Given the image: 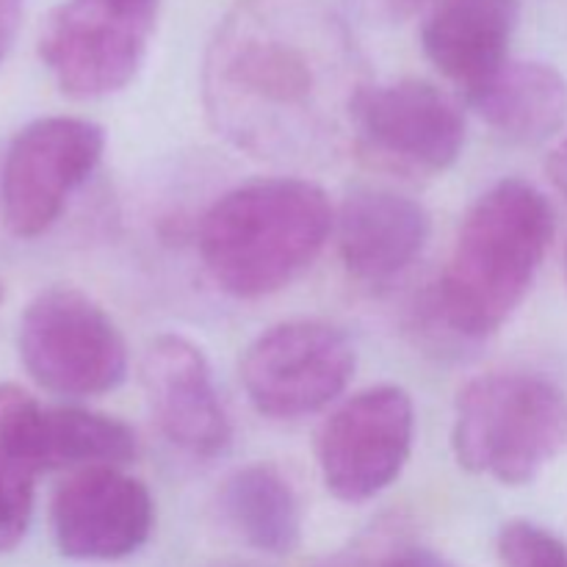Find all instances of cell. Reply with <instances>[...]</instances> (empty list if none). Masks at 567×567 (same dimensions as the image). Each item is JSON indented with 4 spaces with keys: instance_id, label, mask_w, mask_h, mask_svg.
<instances>
[{
    "instance_id": "cell-15",
    "label": "cell",
    "mask_w": 567,
    "mask_h": 567,
    "mask_svg": "<svg viewBox=\"0 0 567 567\" xmlns=\"http://www.w3.org/2000/svg\"><path fill=\"white\" fill-rule=\"evenodd\" d=\"M465 100L493 133L524 147L548 142L567 120V81L543 61H507Z\"/></svg>"
},
{
    "instance_id": "cell-19",
    "label": "cell",
    "mask_w": 567,
    "mask_h": 567,
    "mask_svg": "<svg viewBox=\"0 0 567 567\" xmlns=\"http://www.w3.org/2000/svg\"><path fill=\"white\" fill-rule=\"evenodd\" d=\"M504 567H567V546L532 520H509L498 532Z\"/></svg>"
},
{
    "instance_id": "cell-22",
    "label": "cell",
    "mask_w": 567,
    "mask_h": 567,
    "mask_svg": "<svg viewBox=\"0 0 567 567\" xmlns=\"http://www.w3.org/2000/svg\"><path fill=\"white\" fill-rule=\"evenodd\" d=\"M546 172H548V181L554 183V188L567 197V136L557 144V147H554V153L548 155Z\"/></svg>"
},
{
    "instance_id": "cell-1",
    "label": "cell",
    "mask_w": 567,
    "mask_h": 567,
    "mask_svg": "<svg viewBox=\"0 0 567 567\" xmlns=\"http://www.w3.org/2000/svg\"><path fill=\"white\" fill-rule=\"evenodd\" d=\"M365 86L363 55L327 0H238L205 50V114L255 158L330 150Z\"/></svg>"
},
{
    "instance_id": "cell-10",
    "label": "cell",
    "mask_w": 567,
    "mask_h": 567,
    "mask_svg": "<svg viewBox=\"0 0 567 567\" xmlns=\"http://www.w3.org/2000/svg\"><path fill=\"white\" fill-rule=\"evenodd\" d=\"M352 131L371 153L415 172H446L465 147L460 105L415 78L382 86L369 83L354 103Z\"/></svg>"
},
{
    "instance_id": "cell-13",
    "label": "cell",
    "mask_w": 567,
    "mask_h": 567,
    "mask_svg": "<svg viewBox=\"0 0 567 567\" xmlns=\"http://www.w3.org/2000/svg\"><path fill=\"white\" fill-rule=\"evenodd\" d=\"M332 233L343 266L354 280L388 286L424 252L430 214L408 194L363 186L347 194Z\"/></svg>"
},
{
    "instance_id": "cell-12",
    "label": "cell",
    "mask_w": 567,
    "mask_h": 567,
    "mask_svg": "<svg viewBox=\"0 0 567 567\" xmlns=\"http://www.w3.org/2000/svg\"><path fill=\"white\" fill-rule=\"evenodd\" d=\"M142 385L166 441L192 457H219L233 430L203 349L183 336H161L142 358Z\"/></svg>"
},
{
    "instance_id": "cell-21",
    "label": "cell",
    "mask_w": 567,
    "mask_h": 567,
    "mask_svg": "<svg viewBox=\"0 0 567 567\" xmlns=\"http://www.w3.org/2000/svg\"><path fill=\"white\" fill-rule=\"evenodd\" d=\"M380 567H446L441 557H435L426 548H399L391 557L382 559Z\"/></svg>"
},
{
    "instance_id": "cell-11",
    "label": "cell",
    "mask_w": 567,
    "mask_h": 567,
    "mask_svg": "<svg viewBox=\"0 0 567 567\" xmlns=\"http://www.w3.org/2000/svg\"><path fill=\"white\" fill-rule=\"evenodd\" d=\"M153 526V496L122 468L75 471L55 491L50 507L55 548L78 563L131 557L150 540Z\"/></svg>"
},
{
    "instance_id": "cell-25",
    "label": "cell",
    "mask_w": 567,
    "mask_h": 567,
    "mask_svg": "<svg viewBox=\"0 0 567 567\" xmlns=\"http://www.w3.org/2000/svg\"><path fill=\"white\" fill-rule=\"evenodd\" d=\"M0 302H3V286H0Z\"/></svg>"
},
{
    "instance_id": "cell-5",
    "label": "cell",
    "mask_w": 567,
    "mask_h": 567,
    "mask_svg": "<svg viewBox=\"0 0 567 567\" xmlns=\"http://www.w3.org/2000/svg\"><path fill=\"white\" fill-rule=\"evenodd\" d=\"M20 360L44 391L89 399L127 377V343L109 313L78 288L55 286L28 302L17 332Z\"/></svg>"
},
{
    "instance_id": "cell-3",
    "label": "cell",
    "mask_w": 567,
    "mask_h": 567,
    "mask_svg": "<svg viewBox=\"0 0 567 567\" xmlns=\"http://www.w3.org/2000/svg\"><path fill=\"white\" fill-rule=\"evenodd\" d=\"M332 227L324 188L302 177H260L210 205L199 221V258L230 297H271L313 266Z\"/></svg>"
},
{
    "instance_id": "cell-20",
    "label": "cell",
    "mask_w": 567,
    "mask_h": 567,
    "mask_svg": "<svg viewBox=\"0 0 567 567\" xmlns=\"http://www.w3.org/2000/svg\"><path fill=\"white\" fill-rule=\"evenodd\" d=\"M22 22V0H0V64L6 61L9 50L14 48V39L20 33Z\"/></svg>"
},
{
    "instance_id": "cell-8",
    "label": "cell",
    "mask_w": 567,
    "mask_h": 567,
    "mask_svg": "<svg viewBox=\"0 0 567 567\" xmlns=\"http://www.w3.org/2000/svg\"><path fill=\"white\" fill-rule=\"evenodd\" d=\"M354 374V347L324 321H282L241 358L249 404L275 421H297L336 402Z\"/></svg>"
},
{
    "instance_id": "cell-24",
    "label": "cell",
    "mask_w": 567,
    "mask_h": 567,
    "mask_svg": "<svg viewBox=\"0 0 567 567\" xmlns=\"http://www.w3.org/2000/svg\"><path fill=\"white\" fill-rule=\"evenodd\" d=\"M219 567H255V565H219Z\"/></svg>"
},
{
    "instance_id": "cell-4",
    "label": "cell",
    "mask_w": 567,
    "mask_h": 567,
    "mask_svg": "<svg viewBox=\"0 0 567 567\" xmlns=\"http://www.w3.org/2000/svg\"><path fill=\"white\" fill-rule=\"evenodd\" d=\"M452 449L471 474L529 485L567 452V393L540 374H485L460 391Z\"/></svg>"
},
{
    "instance_id": "cell-7",
    "label": "cell",
    "mask_w": 567,
    "mask_h": 567,
    "mask_svg": "<svg viewBox=\"0 0 567 567\" xmlns=\"http://www.w3.org/2000/svg\"><path fill=\"white\" fill-rule=\"evenodd\" d=\"M105 150L97 122L44 116L11 138L0 169V210L17 238L48 233L72 194L92 177Z\"/></svg>"
},
{
    "instance_id": "cell-16",
    "label": "cell",
    "mask_w": 567,
    "mask_h": 567,
    "mask_svg": "<svg viewBox=\"0 0 567 567\" xmlns=\"http://www.w3.org/2000/svg\"><path fill=\"white\" fill-rule=\"evenodd\" d=\"M39 421L42 404L20 385L0 382V554L14 551L31 526L37 476L44 474Z\"/></svg>"
},
{
    "instance_id": "cell-14",
    "label": "cell",
    "mask_w": 567,
    "mask_h": 567,
    "mask_svg": "<svg viewBox=\"0 0 567 567\" xmlns=\"http://www.w3.org/2000/svg\"><path fill=\"white\" fill-rule=\"evenodd\" d=\"M518 17V0H437L421 28V48L471 97L509 61Z\"/></svg>"
},
{
    "instance_id": "cell-2",
    "label": "cell",
    "mask_w": 567,
    "mask_h": 567,
    "mask_svg": "<svg viewBox=\"0 0 567 567\" xmlns=\"http://www.w3.org/2000/svg\"><path fill=\"white\" fill-rule=\"evenodd\" d=\"M554 241L540 188L507 177L487 188L460 225L437 282V313L452 332L482 341L518 310Z\"/></svg>"
},
{
    "instance_id": "cell-26",
    "label": "cell",
    "mask_w": 567,
    "mask_h": 567,
    "mask_svg": "<svg viewBox=\"0 0 567 567\" xmlns=\"http://www.w3.org/2000/svg\"><path fill=\"white\" fill-rule=\"evenodd\" d=\"M565 271H567V255H565Z\"/></svg>"
},
{
    "instance_id": "cell-9",
    "label": "cell",
    "mask_w": 567,
    "mask_h": 567,
    "mask_svg": "<svg viewBox=\"0 0 567 567\" xmlns=\"http://www.w3.org/2000/svg\"><path fill=\"white\" fill-rule=\"evenodd\" d=\"M415 410L408 391L377 385L343 402L321 424L316 457L324 487L343 504H363L399 480L413 452Z\"/></svg>"
},
{
    "instance_id": "cell-23",
    "label": "cell",
    "mask_w": 567,
    "mask_h": 567,
    "mask_svg": "<svg viewBox=\"0 0 567 567\" xmlns=\"http://www.w3.org/2000/svg\"><path fill=\"white\" fill-rule=\"evenodd\" d=\"M426 0H382V6H385V11L391 17H408L413 14L415 9H421Z\"/></svg>"
},
{
    "instance_id": "cell-6",
    "label": "cell",
    "mask_w": 567,
    "mask_h": 567,
    "mask_svg": "<svg viewBox=\"0 0 567 567\" xmlns=\"http://www.w3.org/2000/svg\"><path fill=\"white\" fill-rule=\"evenodd\" d=\"M158 0H64L39 33V55L64 94L122 92L147 59Z\"/></svg>"
},
{
    "instance_id": "cell-17",
    "label": "cell",
    "mask_w": 567,
    "mask_h": 567,
    "mask_svg": "<svg viewBox=\"0 0 567 567\" xmlns=\"http://www.w3.org/2000/svg\"><path fill=\"white\" fill-rule=\"evenodd\" d=\"M221 513L255 551L286 557L302 540V509L291 482L269 463L238 468L221 487Z\"/></svg>"
},
{
    "instance_id": "cell-18",
    "label": "cell",
    "mask_w": 567,
    "mask_h": 567,
    "mask_svg": "<svg viewBox=\"0 0 567 567\" xmlns=\"http://www.w3.org/2000/svg\"><path fill=\"white\" fill-rule=\"evenodd\" d=\"M39 452L44 471L122 468L136 460V432L120 419L83 408H42Z\"/></svg>"
}]
</instances>
